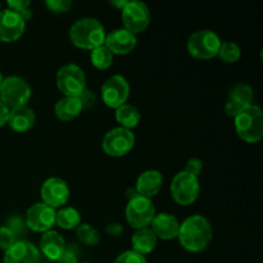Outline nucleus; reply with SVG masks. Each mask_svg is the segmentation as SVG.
<instances>
[{
    "instance_id": "obj_1",
    "label": "nucleus",
    "mask_w": 263,
    "mask_h": 263,
    "mask_svg": "<svg viewBox=\"0 0 263 263\" xmlns=\"http://www.w3.org/2000/svg\"><path fill=\"white\" fill-rule=\"evenodd\" d=\"M180 244L187 252L198 253L204 251L213 238V229L210 221L200 215L190 216L180 225Z\"/></svg>"
},
{
    "instance_id": "obj_2",
    "label": "nucleus",
    "mask_w": 263,
    "mask_h": 263,
    "mask_svg": "<svg viewBox=\"0 0 263 263\" xmlns=\"http://www.w3.org/2000/svg\"><path fill=\"white\" fill-rule=\"evenodd\" d=\"M105 30L102 23L95 18L85 17L77 20L69 28V37L72 43L80 49L94 50L104 45Z\"/></svg>"
},
{
    "instance_id": "obj_3",
    "label": "nucleus",
    "mask_w": 263,
    "mask_h": 263,
    "mask_svg": "<svg viewBox=\"0 0 263 263\" xmlns=\"http://www.w3.org/2000/svg\"><path fill=\"white\" fill-rule=\"evenodd\" d=\"M239 138L247 143H258L263 136V113L258 105H247L234 118Z\"/></svg>"
},
{
    "instance_id": "obj_4",
    "label": "nucleus",
    "mask_w": 263,
    "mask_h": 263,
    "mask_svg": "<svg viewBox=\"0 0 263 263\" xmlns=\"http://www.w3.org/2000/svg\"><path fill=\"white\" fill-rule=\"evenodd\" d=\"M221 43H222L221 39L213 31H195L187 40V51L194 58L207 61V59H212L217 55Z\"/></svg>"
},
{
    "instance_id": "obj_5",
    "label": "nucleus",
    "mask_w": 263,
    "mask_h": 263,
    "mask_svg": "<svg viewBox=\"0 0 263 263\" xmlns=\"http://www.w3.org/2000/svg\"><path fill=\"white\" fill-rule=\"evenodd\" d=\"M57 87L64 97H81L86 90V76L77 64H66L57 73Z\"/></svg>"
},
{
    "instance_id": "obj_6",
    "label": "nucleus",
    "mask_w": 263,
    "mask_h": 263,
    "mask_svg": "<svg viewBox=\"0 0 263 263\" xmlns=\"http://www.w3.org/2000/svg\"><path fill=\"white\" fill-rule=\"evenodd\" d=\"M31 97V87L25 79L10 76L4 79L0 87V100L9 109L27 104Z\"/></svg>"
},
{
    "instance_id": "obj_7",
    "label": "nucleus",
    "mask_w": 263,
    "mask_h": 263,
    "mask_svg": "<svg viewBox=\"0 0 263 263\" xmlns=\"http://www.w3.org/2000/svg\"><path fill=\"white\" fill-rule=\"evenodd\" d=\"M156 216V207L149 198L136 194L126 207V220L136 230L148 228Z\"/></svg>"
},
{
    "instance_id": "obj_8",
    "label": "nucleus",
    "mask_w": 263,
    "mask_h": 263,
    "mask_svg": "<svg viewBox=\"0 0 263 263\" xmlns=\"http://www.w3.org/2000/svg\"><path fill=\"white\" fill-rule=\"evenodd\" d=\"M200 192L198 177L181 171L174 177L171 184V194L175 202L180 205H190L197 200Z\"/></svg>"
},
{
    "instance_id": "obj_9",
    "label": "nucleus",
    "mask_w": 263,
    "mask_h": 263,
    "mask_svg": "<svg viewBox=\"0 0 263 263\" xmlns=\"http://www.w3.org/2000/svg\"><path fill=\"white\" fill-rule=\"evenodd\" d=\"M135 136L133 131L123 127H116L108 131L103 139V151L110 157H123L134 148Z\"/></svg>"
},
{
    "instance_id": "obj_10",
    "label": "nucleus",
    "mask_w": 263,
    "mask_h": 263,
    "mask_svg": "<svg viewBox=\"0 0 263 263\" xmlns=\"http://www.w3.org/2000/svg\"><path fill=\"white\" fill-rule=\"evenodd\" d=\"M130 97V85L127 80L121 74L109 77L102 86V99L109 108H120L126 104Z\"/></svg>"
},
{
    "instance_id": "obj_11",
    "label": "nucleus",
    "mask_w": 263,
    "mask_h": 263,
    "mask_svg": "<svg viewBox=\"0 0 263 263\" xmlns=\"http://www.w3.org/2000/svg\"><path fill=\"white\" fill-rule=\"evenodd\" d=\"M122 21L125 30L136 35L143 32L151 23V10L146 4L138 0L128 2L122 9Z\"/></svg>"
},
{
    "instance_id": "obj_12",
    "label": "nucleus",
    "mask_w": 263,
    "mask_h": 263,
    "mask_svg": "<svg viewBox=\"0 0 263 263\" xmlns=\"http://www.w3.org/2000/svg\"><path fill=\"white\" fill-rule=\"evenodd\" d=\"M57 211L45 203H35L26 213V223L36 233H46L55 225Z\"/></svg>"
},
{
    "instance_id": "obj_13",
    "label": "nucleus",
    "mask_w": 263,
    "mask_h": 263,
    "mask_svg": "<svg viewBox=\"0 0 263 263\" xmlns=\"http://www.w3.org/2000/svg\"><path fill=\"white\" fill-rule=\"evenodd\" d=\"M43 203L50 205L54 210L66 204L69 198V187L64 180L59 177H50L45 180L41 186Z\"/></svg>"
},
{
    "instance_id": "obj_14",
    "label": "nucleus",
    "mask_w": 263,
    "mask_h": 263,
    "mask_svg": "<svg viewBox=\"0 0 263 263\" xmlns=\"http://www.w3.org/2000/svg\"><path fill=\"white\" fill-rule=\"evenodd\" d=\"M26 22L13 10H0V41L12 43L23 35Z\"/></svg>"
},
{
    "instance_id": "obj_15",
    "label": "nucleus",
    "mask_w": 263,
    "mask_h": 263,
    "mask_svg": "<svg viewBox=\"0 0 263 263\" xmlns=\"http://www.w3.org/2000/svg\"><path fill=\"white\" fill-rule=\"evenodd\" d=\"M40 251L27 240H17L5 251L4 263H39Z\"/></svg>"
},
{
    "instance_id": "obj_16",
    "label": "nucleus",
    "mask_w": 263,
    "mask_h": 263,
    "mask_svg": "<svg viewBox=\"0 0 263 263\" xmlns=\"http://www.w3.org/2000/svg\"><path fill=\"white\" fill-rule=\"evenodd\" d=\"M104 46L112 54L125 55L131 53L136 46V35L125 28H118L105 36Z\"/></svg>"
},
{
    "instance_id": "obj_17",
    "label": "nucleus",
    "mask_w": 263,
    "mask_h": 263,
    "mask_svg": "<svg viewBox=\"0 0 263 263\" xmlns=\"http://www.w3.org/2000/svg\"><path fill=\"white\" fill-rule=\"evenodd\" d=\"M151 225L154 235L163 240H171L179 235L180 222L171 213H158L154 216Z\"/></svg>"
},
{
    "instance_id": "obj_18",
    "label": "nucleus",
    "mask_w": 263,
    "mask_h": 263,
    "mask_svg": "<svg viewBox=\"0 0 263 263\" xmlns=\"http://www.w3.org/2000/svg\"><path fill=\"white\" fill-rule=\"evenodd\" d=\"M162 184H163V177H162L161 172L156 171V170H148L138 177L135 190L139 195H143V197L151 199L152 197L161 192Z\"/></svg>"
},
{
    "instance_id": "obj_19",
    "label": "nucleus",
    "mask_w": 263,
    "mask_h": 263,
    "mask_svg": "<svg viewBox=\"0 0 263 263\" xmlns=\"http://www.w3.org/2000/svg\"><path fill=\"white\" fill-rule=\"evenodd\" d=\"M36 116L31 108L27 105H22V107L13 108L9 110V116H8V125L10 126L13 131L15 133H26L32 126L35 125Z\"/></svg>"
},
{
    "instance_id": "obj_20",
    "label": "nucleus",
    "mask_w": 263,
    "mask_h": 263,
    "mask_svg": "<svg viewBox=\"0 0 263 263\" xmlns=\"http://www.w3.org/2000/svg\"><path fill=\"white\" fill-rule=\"evenodd\" d=\"M66 248L63 236L54 230H49L43 234L40 240V251L50 261H58L61 254Z\"/></svg>"
},
{
    "instance_id": "obj_21",
    "label": "nucleus",
    "mask_w": 263,
    "mask_h": 263,
    "mask_svg": "<svg viewBox=\"0 0 263 263\" xmlns=\"http://www.w3.org/2000/svg\"><path fill=\"white\" fill-rule=\"evenodd\" d=\"M84 109V104L80 97H64L57 102L54 113L61 121H71L80 116Z\"/></svg>"
},
{
    "instance_id": "obj_22",
    "label": "nucleus",
    "mask_w": 263,
    "mask_h": 263,
    "mask_svg": "<svg viewBox=\"0 0 263 263\" xmlns=\"http://www.w3.org/2000/svg\"><path fill=\"white\" fill-rule=\"evenodd\" d=\"M157 240H158V238L154 235L152 229H140V230H138L134 234L133 239H131L134 248L133 251L138 252L141 256H145V254H149L151 252L154 251L157 246Z\"/></svg>"
},
{
    "instance_id": "obj_23",
    "label": "nucleus",
    "mask_w": 263,
    "mask_h": 263,
    "mask_svg": "<svg viewBox=\"0 0 263 263\" xmlns=\"http://www.w3.org/2000/svg\"><path fill=\"white\" fill-rule=\"evenodd\" d=\"M140 118L141 116L138 108L127 103L116 109V120L122 125L123 128H127V130L136 127L140 122Z\"/></svg>"
},
{
    "instance_id": "obj_24",
    "label": "nucleus",
    "mask_w": 263,
    "mask_h": 263,
    "mask_svg": "<svg viewBox=\"0 0 263 263\" xmlns=\"http://www.w3.org/2000/svg\"><path fill=\"white\" fill-rule=\"evenodd\" d=\"M81 223V216L77 210L73 207H64L57 212L55 215V225H58L64 230H72L77 229Z\"/></svg>"
},
{
    "instance_id": "obj_25",
    "label": "nucleus",
    "mask_w": 263,
    "mask_h": 263,
    "mask_svg": "<svg viewBox=\"0 0 263 263\" xmlns=\"http://www.w3.org/2000/svg\"><path fill=\"white\" fill-rule=\"evenodd\" d=\"M90 61H91L92 66L95 68L107 69L112 66L113 54L104 45H102L99 48L91 50V53H90Z\"/></svg>"
},
{
    "instance_id": "obj_26",
    "label": "nucleus",
    "mask_w": 263,
    "mask_h": 263,
    "mask_svg": "<svg viewBox=\"0 0 263 263\" xmlns=\"http://www.w3.org/2000/svg\"><path fill=\"white\" fill-rule=\"evenodd\" d=\"M76 235L79 240L85 246H97L100 240L99 231L92 228L91 225H87V223L80 225L76 229Z\"/></svg>"
},
{
    "instance_id": "obj_27",
    "label": "nucleus",
    "mask_w": 263,
    "mask_h": 263,
    "mask_svg": "<svg viewBox=\"0 0 263 263\" xmlns=\"http://www.w3.org/2000/svg\"><path fill=\"white\" fill-rule=\"evenodd\" d=\"M217 55L223 62H226V63H235V62H238L240 59L241 51L240 48L235 43H233V41H225V43H221Z\"/></svg>"
},
{
    "instance_id": "obj_28",
    "label": "nucleus",
    "mask_w": 263,
    "mask_h": 263,
    "mask_svg": "<svg viewBox=\"0 0 263 263\" xmlns=\"http://www.w3.org/2000/svg\"><path fill=\"white\" fill-rule=\"evenodd\" d=\"M230 100H234L235 103L240 104L241 107H247V105L252 104L253 100V90L248 85H239V86L234 87L230 92Z\"/></svg>"
},
{
    "instance_id": "obj_29",
    "label": "nucleus",
    "mask_w": 263,
    "mask_h": 263,
    "mask_svg": "<svg viewBox=\"0 0 263 263\" xmlns=\"http://www.w3.org/2000/svg\"><path fill=\"white\" fill-rule=\"evenodd\" d=\"M30 4L31 3L27 0H10V2H8V7H9L8 9L17 13L25 22H27L31 18V12L28 10Z\"/></svg>"
},
{
    "instance_id": "obj_30",
    "label": "nucleus",
    "mask_w": 263,
    "mask_h": 263,
    "mask_svg": "<svg viewBox=\"0 0 263 263\" xmlns=\"http://www.w3.org/2000/svg\"><path fill=\"white\" fill-rule=\"evenodd\" d=\"M15 241H17L15 234L8 226H2L0 228V249L8 251Z\"/></svg>"
},
{
    "instance_id": "obj_31",
    "label": "nucleus",
    "mask_w": 263,
    "mask_h": 263,
    "mask_svg": "<svg viewBox=\"0 0 263 263\" xmlns=\"http://www.w3.org/2000/svg\"><path fill=\"white\" fill-rule=\"evenodd\" d=\"M115 263H146V259L138 252L126 251L116 258Z\"/></svg>"
},
{
    "instance_id": "obj_32",
    "label": "nucleus",
    "mask_w": 263,
    "mask_h": 263,
    "mask_svg": "<svg viewBox=\"0 0 263 263\" xmlns=\"http://www.w3.org/2000/svg\"><path fill=\"white\" fill-rule=\"evenodd\" d=\"M45 5L54 13H66L72 8L69 0H48Z\"/></svg>"
},
{
    "instance_id": "obj_33",
    "label": "nucleus",
    "mask_w": 263,
    "mask_h": 263,
    "mask_svg": "<svg viewBox=\"0 0 263 263\" xmlns=\"http://www.w3.org/2000/svg\"><path fill=\"white\" fill-rule=\"evenodd\" d=\"M58 263H79V251L74 246L66 247L59 257Z\"/></svg>"
},
{
    "instance_id": "obj_34",
    "label": "nucleus",
    "mask_w": 263,
    "mask_h": 263,
    "mask_svg": "<svg viewBox=\"0 0 263 263\" xmlns=\"http://www.w3.org/2000/svg\"><path fill=\"white\" fill-rule=\"evenodd\" d=\"M202 170H203L202 161L198 158H192L186 162V167H185L184 172L192 175V176L198 177L200 172H202Z\"/></svg>"
},
{
    "instance_id": "obj_35",
    "label": "nucleus",
    "mask_w": 263,
    "mask_h": 263,
    "mask_svg": "<svg viewBox=\"0 0 263 263\" xmlns=\"http://www.w3.org/2000/svg\"><path fill=\"white\" fill-rule=\"evenodd\" d=\"M244 107H241L240 104H238V103H235L234 100H228V103H226L225 105V112L228 113V116H230V117L235 118L236 115H238L239 112H240L241 109H243Z\"/></svg>"
},
{
    "instance_id": "obj_36",
    "label": "nucleus",
    "mask_w": 263,
    "mask_h": 263,
    "mask_svg": "<svg viewBox=\"0 0 263 263\" xmlns=\"http://www.w3.org/2000/svg\"><path fill=\"white\" fill-rule=\"evenodd\" d=\"M105 231L110 236H113V238H117V236H120L123 233V226L121 223H110V225L107 226Z\"/></svg>"
},
{
    "instance_id": "obj_37",
    "label": "nucleus",
    "mask_w": 263,
    "mask_h": 263,
    "mask_svg": "<svg viewBox=\"0 0 263 263\" xmlns=\"http://www.w3.org/2000/svg\"><path fill=\"white\" fill-rule=\"evenodd\" d=\"M9 108L0 100V127L8 122V116H9Z\"/></svg>"
},
{
    "instance_id": "obj_38",
    "label": "nucleus",
    "mask_w": 263,
    "mask_h": 263,
    "mask_svg": "<svg viewBox=\"0 0 263 263\" xmlns=\"http://www.w3.org/2000/svg\"><path fill=\"white\" fill-rule=\"evenodd\" d=\"M128 2H125V0H120V2H118V0H113V2H110V4L113 5V7H116V8H118V9H121L122 10L123 8L126 7V4H127Z\"/></svg>"
},
{
    "instance_id": "obj_39",
    "label": "nucleus",
    "mask_w": 263,
    "mask_h": 263,
    "mask_svg": "<svg viewBox=\"0 0 263 263\" xmlns=\"http://www.w3.org/2000/svg\"><path fill=\"white\" fill-rule=\"evenodd\" d=\"M3 81H4V79H3V74H2V72H0V87H2Z\"/></svg>"
},
{
    "instance_id": "obj_40",
    "label": "nucleus",
    "mask_w": 263,
    "mask_h": 263,
    "mask_svg": "<svg viewBox=\"0 0 263 263\" xmlns=\"http://www.w3.org/2000/svg\"><path fill=\"white\" fill-rule=\"evenodd\" d=\"M85 263H89V262H85Z\"/></svg>"
}]
</instances>
